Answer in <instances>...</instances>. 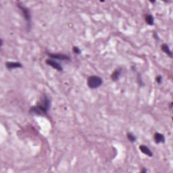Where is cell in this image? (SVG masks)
<instances>
[{"label":"cell","mask_w":173,"mask_h":173,"mask_svg":"<svg viewBox=\"0 0 173 173\" xmlns=\"http://www.w3.org/2000/svg\"><path fill=\"white\" fill-rule=\"evenodd\" d=\"M3 40H2V39H1V47L3 46Z\"/></svg>","instance_id":"16"},{"label":"cell","mask_w":173,"mask_h":173,"mask_svg":"<svg viewBox=\"0 0 173 173\" xmlns=\"http://www.w3.org/2000/svg\"><path fill=\"white\" fill-rule=\"evenodd\" d=\"M5 66L8 70H12V69L22 68L23 67V64L21 62H7L5 64Z\"/></svg>","instance_id":"6"},{"label":"cell","mask_w":173,"mask_h":173,"mask_svg":"<svg viewBox=\"0 0 173 173\" xmlns=\"http://www.w3.org/2000/svg\"><path fill=\"white\" fill-rule=\"evenodd\" d=\"M72 52H73L74 54H77V55H79V54H81V50H80L79 47L76 46L72 47Z\"/></svg>","instance_id":"13"},{"label":"cell","mask_w":173,"mask_h":173,"mask_svg":"<svg viewBox=\"0 0 173 173\" xmlns=\"http://www.w3.org/2000/svg\"><path fill=\"white\" fill-rule=\"evenodd\" d=\"M45 63H46V64L52 67L53 68L56 69L57 71H59V72H62L63 71V67L62 66L61 64L58 62L56 60L52 59V58H48L45 60Z\"/></svg>","instance_id":"5"},{"label":"cell","mask_w":173,"mask_h":173,"mask_svg":"<svg viewBox=\"0 0 173 173\" xmlns=\"http://www.w3.org/2000/svg\"><path fill=\"white\" fill-rule=\"evenodd\" d=\"M145 21L150 26H153L154 25V18L152 14H147L145 15Z\"/></svg>","instance_id":"11"},{"label":"cell","mask_w":173,"mask_h":173,"mask_svg":"<svg viewBox=\"0 0 173 173\" xmlns=\"http://www.w3.org/2000/svg\"><path fill=\"white\" fill-rule=\"evenodd\" d=\"M121 72H122L121 68L116 69V70H114V72H113L112 75H111V79L114 82L118 81V80L119 79L120 76L121 75Z\"/></svg>","instance_id":"9"},{"label":"cell","mask_w":173,"mask_h":173,"mask_svg":"<svg viewBox=\"0 0 173 173\" xmlns=\"http://www.w3.org/2000/svg\"><path fill=\"white\" fill-rule=\"evenodd\" d=\"M154 139L155 143H162L165 142V137L163 134L160 133H156L154 135Z\"/></svg>","instance_id":"8"},{"label":"cell","mask_w":173,"mask_h":173,"mask_svg":"<svg viewBox=\"0 0 173 173\" xmlns=\"http://www.w3.org/2000/svg\"><path fill=\"white\" fill-rule=\"evenodd\" d=\"M147 169H145V168H143V170H142L141 171V172H147Z\"/></svg>","instance_id":"15"},{"label":"cell","mask_w":173,"mask_h":173,"mask_svg":"<svg viewBox=\"0 0 173 173\" xmlns=\"http://www.w3.org/2000/svg\"><path fill=\"white\" fill-rule=\"evenodd\" d=\"M156 81L158 83V84H161L162 81V76L161 75H158V76H156Z\"/></svg>","instance_id":"14"},{"label":"cell","mask_w":173,"mask_h":173,"mask_svg":"<svg viewBox=\"0 0 173 173\" xmlns=\"http://www.w3.org/2000/svg\"><path fill=\"white\" fill-rule=\"evenodd\" d=\"M51 105H52V99L47 94H44L40 99L37 104L30 108L29 113L33 115L45 116L50 111Z\"/></svg>","instance_id":"1"},{"label":"cell","mask_w":173,"mask_h":173,"mask_svg":"<svg viewBox=\"0 0 173 173\" xmlns=\"http://www.w3.org/2000/svg\"><path fill=\"white\" fill-rule=\"evenodd\" d=\"M47 56L50 58L56 60L57 61H64V62H70L71 61V58L70 56L64 54H52V53H48Z\"/></svg>","instance_id":"4"},{"label":"cell","mask_w":173,"mask_h":173,"mask_svg":"<svg viewBox=\"0 0 173 173\" xmlns=\"http://www.w3.org/2000/svg\"><path fill=\"white\" fill-rule=\"evenodd\" d=\"M103 80L99 76L92 75L87 79V85L90 89H97L101 86Z\"/></svg>","instance_id":"3"},{"label":"cell","mask_w":173,"mask_h":173,"mask_svg":"<svg viewBox=\"0 0 173 173\" xmlns=\"http://www.w3.org/2000/svg\"><path fill=\"white\" fill-rule=\"evenodd\" d=\"M17 6L21 10L22 14H23L24 19L26 21L28 31H29L30 30V28H31V14H30V10L27 7L24 5L23 3H19L17 4Z\"/></svg>","instance_id":"2"},{"label":"cell","mask_w":173,"mask_h":173,"mask_svg":"<svg viewBox=\"0 0 173 173\" xmlns=\"http://www.w3.org/2000/svg\"><path fill=\"white\" fill-rule=\"evenodd\" d=\"M161 50L162 51H163L167 56H168L169 57L171 58H172V51L170 50V47H169V46L166 44V43H163V44L161 45Z\"/></svg>","instance_id":"10"},{"label":"cell","mask_w":173,"mask_h":173,"mask_svg":"<svg viewBox=\"0 0 173 173\" xmlns=\"http://www.w3.org/2000/svg\"><path fill=\"white\" fill-rule=\"evenodd\" d=\"M127 139H128L129 141L131 142V143H135V142H136V141H137V137H135V135L131 132L127 133Z\"/></svg>","instance_id":"12"},{"label":"cell","mask_w":173,"mask_h":173,"mask_svg":"<svg viewBox=\"0 0 173 173\" xmlns=\"http://www.w3.org/2000/svg\"><path fill=\"white\" fill-rule=\"evenodd\" d=\"M139 149L143 154H144L145 155H146V156H149V157H153V156H154V154H153L152 151L151 150L147 145H140Z\"/></svg>","instance_id":"7"}]
</instances>
